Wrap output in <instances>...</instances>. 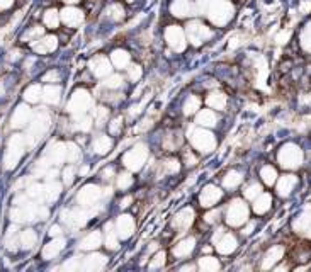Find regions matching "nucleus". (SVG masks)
<instances>
[{
	"label": "nucleus",
	"instance_id": "nucleus-1",
	"mask_svg": "<svg viewBox=\"0 0 311 272\" xmlns=\"http://www.w3.org/2000/svg\"><path fill=\"white\" fill-rule=\"evenodd\" d=\"M197 12L206 16V19L215 28H225L235 17V4L232 0H195Z\"/></svg>",
	"mask_w": 311,
	"mask_h": 272
},
{
	"label": "nucleus",
	"instance_id": "nucleus-2",
	"mask_svg": "<svg viewBox=\"0 0 311 272\" xmlns=\"http://www.w3.org/2000/svg\"><path fill=\"white\" fill-rule=\"evenodd\" d=\"M184 29H185V34H187V41L190 44H194V46H202V44H206L213 38L211 26L204 24L202 21H197V19L189 21Z\"/></svg>",
	"mask_w": 311,
	"mask_h": 272
},
{
	"label": "nucleus",
	"instance_id": "nucleus-3",
	"mask_svg": "<svg viewBox=\"0 0 311 272\" xmlns=\"http://www.w3.org/2000/svg\"><path fill=\"white\" fill-rule=\"evenodd\" d=\"M163 38H165L168 48L177 53H182L187 48V34H185V29L179 24L167 26L165 33H163Z\"/></svg>",
	"mask_w": 311,
	"mask_h": 272
},
{
	"label": "nucleus",
	"instance_id": "nucleus-4",
	"mask_svg": "<svg viewBox=\"0 0 311 272\" xmlns=\"http://www.w3.org/2000/svg\"><path fill=\"white\" fill-rule=\"evenodd\" d=\"M24 145H26V138L22 135H14L9 141L7 151H6V168H14L17 162L21 160L22 153H24Z\"/></svg>",
	"mask_w": 311,
	"mask_h": 272
},
{
	"label": "nucleus",
	"instance_id": "nucleus-5",
	"mask_svg": "<svg viewBox=\"0 0 311 272\" xmlns=\"http://www.w3.org/2000/svg\"><path fill=\"white\" fill-rule=\"evenodd\" d=\"M189 136L192 146L197 151H201V153H210V151L216 148L215 136L210 131H206V129H192Z\"/></svg>",
	"mask_w": 311,
	"mask_h": 272
},
{
	"label": "nucleus",
	"instance_id": "nucleus-6",
	"mask_svg": "<svg viewBox=\"0 0 311 272\" xmlns=\"http://www.w3.org/2000/svg\"><path fill=\"white\" fill-rule=\"evenodd\" d=\"M248 208L242 199H235L226 208V223L230 226H242L247 221Z\"/></svg>",
	"mask_w": 311,
	"mask_h": 272
},
{
	"label": "nucleus",
	"instance_id": "nucleus-7",
	"mask_svg": "<svg viewBox=\"0 0 311 272\" xmlns=\"http://www.w3.org/2000/svg\"><path fill=\"white\" fill-rule=\"evenodd\" d=\"M146 157H148V148H146V145L138 143L136 146H133V148L124 155L123 162L130 170H140V168L143 167Z\"/></svg>",
	"mask_w": 311,
	"mask_h": 272
},
{
	"label": "nucleus",
	"instance_id": "nucleus-8",
	"mask_svg": "<svg viewBox=\"0 0 311 272\" xmlns=\"http://www.w3.org/2000/svg\"><path fill=\"white\" fill-rule=\"evenodd\" d=\"M60 19H61V24H65L66 28L77 29L85 22V12H83L80 7L65 6L60 11Z\"/></svg>",
	"mask_w": 311,
	"mask_h": 272
},
{
	"label": "nucleus",
	"instance_id": "nucleus-9",
	"mask_svg": "<svg viewBox=\"0 0 311 272\" xmlns=\"http://www.w3.org/2000/svg\"><path fill=\"white\" fill-rule=\"evenodd\" d=\"M48 126H50V118L44 113H39L29 124V131H28V136H26V141H28L29 145H34L39 138L44 135Z\"/></svg>",
	"mask_w": 311,
	"mask_h": 272
},
{
	"label": "nucleus",
	"instance_id": "nucleus-10",
	"mask_svg": "<svg viewBox=\"0 0 311 272\" xmlns=\"http://www.w3.org/2000/svg\"><path fill=\"white\" fill-rule=\"evenodd\" d=\"M168 11L174 17L189 19V17L197 14V6H195V0H172Z\"/></svg>",
	"mask_w": 311,
	"mask_h": 272
},
{
	"label": "nucleus",
	"instance_id": "nucleus-11",
	"mask_svg": "<svg viewBox=\"0 0 311 272\" xmlns=\"http://www.w3.org/2000/svg\"><path fill=\"white\" fill-rule=\"evenodd\" d=\"M90 94H87L85 90H78L75 92L72 96V99H70V104H68V111L70 113H73L77 118L80 116H85L87 109L90 108Z\"/></svg>",
	"mask_w": 311,
	"mask_h": 272
},
{
	"label": "nucleus",
	"instance_id": "nucleus-12",
	"mask_svg": "<svg viewBox=\"0 0 311 272\" xmlns=\"http://www.w3.org/2000/svg\"><path fill=\"white\" fill-rule=\"evenodd\" d=\"M100 198H102V189L94 184L85 186L78 193V203L82 204V206H94Z\"/></svg>",
	"mask_w": 311,
	"mask_h": 272
},
{
	"label": "nucleus",
	"instance_id": "nucleus-13",
	"mask_svg": "<svg viewBox=\"0 0 311 272\" xmlns=\"http://www.w3.org/2000/svg\"><path fill=\"white\" fill-rule=\"evenodd\" d=\"M58 48V38L55 34H43L38 41H34L33 50L39 53V55H48V53H53Z\"/></svg>",
	"mask_w": 311,
	"mask_h": 272
},
{
	"label": "nucleus",
	"instance_id": "nucleus-14",
	"mask_svg": "<svg viewBox=\"0 0 311 272\" xmlns=\"http://www.w3.org/2000/svg\"><path fill=\"white\" fill-rule=\"evenodd\" d=\"M114 228H116V233L119 238H130V236L135 233V220H133V216L130 215H121L114 223Z\"/></svg>",
	"mask_w": 311,
	"mask_h": 272
},
{
	"label": "nucleus",
	"instance_id": "nucleus-15",
	"mask_svg": "<svg viewBox=\"0 0 311 272\" xmlns=\"http://www.w3.org/2000/svg\"><path fill=\"white\" fill-rule=\"evenodd\" d=\"M90 72L97 75L99 78H104L111 75V61L104 56H95L90 60Z\"/></svg>",
	"mask_w": 311,
	"mask_h": 272
},
{
	"label": "nucleus",
	"instance_id": "nucleus-16",
	"mask_svg": "<svg viewBox=\"0 0 311 272\" xmlns=\"http://www.w3.org/2000/svg\"><path fill=\"white\" fill-rule=\"evenodd\" d=\"M221 198H223V191L218 189L216 186H206L201 193V204L202 206H215Z\"/></svg>",
	"mask_w": 311,
	"mask_h": 272
},
{
	"label": "nucleus",
	"instance_id": "nucleus-17",
	"mask_svg": "<svg viewBox=\"0 0 311 272\" xmlns=\"http://www.w3.org/2000/svg\"><path fill=\"white\" fill-rule=\"evenodd\" d=\"M111 63H113V66H116L118 70H126L131 63V55L126 50H123V48H116L111 53Z\"/></svg>",
	"mask_w": 311,
	"mask_h": 272
},
{
	"label": "nucleus",
	"instance_id": "nucleus-18",
	"mask_svg": "<svg viewBox=\"0 0 311 272\" xmlns=\"http://www.w3.org/2000/svg\"><path fill=\"white\" fill-rule=\"evenodd\" d=\"M194 221V211L190 208L182 209L180 213H177L174 221H172V226L177 230H187Z\"/></svg>",
	"mask_w": 311,
	"mask_h": 272
},
{
	"label": "nucleus",
	"instance_id": "nucleus-19",
	"mask_svg": "<svg viewBox=\"0 0 311 272\" xmlns=\"http://www.w3.org/2000/svg\"><path fill=\"white\" fill-rule=\"evenodd\" d=\"M215 243H216L218 252L225 253V255H230V253L235 252V248H237V238H235L232 233H223Z\"/></svg>",
	"mask_w": 311,
	"mask_h": 272
},
{
	"label": "nucleus",
	"instance_id": "nucleus-20",
	"mask_svg": "<svg viewBox=\"0 0 311 272\" xmlns=\"http://www.w3.org/2000/svg\"><path fill=\"white\" fill-rule=\"evenodd\" d=\"M102 238H104L102 231L99 230L90 231V233L80 242V248H82V250H95V248H99L102 245Z\"/></svg>",
	"mask_w": 311,
	"mask_h": 272
},
{
	"label": "nucleus",
	"instance_id": "nucleus-21",
	"mask_svg": "<svg viewBox=\"0 0 311 272\" xmlns=\"http://www.w3.org/2000/svg\"><path fill=\"white\" fill-rule=\"evenodd\" d=\"M102 14H104L106 19H109L111 22H119L121 19H124L126 12H124V7L119 2H111L109 6L104 9Z\"/></svg>",
	"mask_w": 311,
	"mask_h": 272
},
{
	"label": "nucleus",
	"instance_id": "nucleus-22",
	"mask_svg": "<svg viewBox=\"0 0 311 272\" xmlns=\"http://www.w3.org/2000/svg\"><path fill=\"white\" fill-rule=\"evenodd\" d=\"M195 248V238H192V236H189V238L182 240V242H179L174 247V255L179 257V258H184V257H189L190 253L194 252Z\"/></svg>",
	"mask_w": 311,
	"mask_h": 272
},
{
	"label": "nucleus",
	"instance_id": "nucleus-23",
	"mask_svg": "<svg viewBox=\"0 0 311 272\" xmlns=\"http://www.w3.org/2000/svg\"><path fill=\"white\" fill-rule=\"evenodd\" d=\"M43 24H44V28H48V29H56V28H58V26L61 24L58 9H55V7L46 9V11H44V14H43Z\"/></svg>",
	"mask_w": 311,
	"mask_h": 272
},
{
	"label": "nucleus",
	"instance_id": "nucleus-24",
	"mask_svg": "<svg viewBox=\"0 0 311 272\" xmlns=\"http://www.w3.org/2000/svg\"><path fill=\"white\" fill-rule=\"evenodd\" d=\"M63 247H65V240L63 238H55L53 242H50L46 247L43 248V257L46 258V260L55 258L61 250H63Z\"/></svg>",
	"mask_w": 311,
	"mask_h": 272
},
{
	"label": "nucleus",
	"instance_id": "nucleus-25",
	"mask_svg": "<svg viewBox=\"0 0 311 272\" xmlns=\"http://www.w3.org/2000/svg\"><path fill=\"white\" fill-rule=\"evenodd\" d=\"M31 119V109L28 106H19L14 111V116H12V126L14 128H21L24 126L26 123H29Z\"/></svg>",
	"mask_w": 311,
	"mask_h": 272
},
{
	"label": "nucleus",
	"instance_id": "nucleus-26",
	"mask_svg": "<svg viewBox=\"0 0 311 272\" xmlns=\"http://www.w3.org/2000/svg\"><path fill=\"white\" fill-rule=\"evenodd\" d=\"M102 235H104V245L106 247H108L109 250H116L118 248V233H116V228H114L113 223H108V225H106Z\"/></svg>",
	"mask_w": 311,
	"mask_h": 272
},
{
	"label": "nucleus",
	"instance_id": "nucleus-27",
	"mask_svg": "<svg viewBox=\"0 0 311 272\" xmlns=\"http://www.w3.org/2000/svg\"><path fill=\"white\" fill-rule=\"evenodd\" d=\"M106 262H108V258H106L104 255H100V253H94V255L87 257L85 260H83L82 267L85 270H99L106 265Z\"/></svg>",
	"mask_w": 311,
	"mask_h": 272
},
{
	"label": "nucleus",
	"instance_id": "nucleus-28",
	"mask_svg": "<svg viewBox=\"0 0 311 272\" xmlns=\"http://www.w3.org/2000/svg\"><path fill=\"white\" fill-rule=\"evenodd\" d=\"M195 123L201 126H215L216 124V114L211 109H202L195 116Z\"/></svg>",
	"mask_w": 311,
	"mask_h": 272
},
{
	"label": "nucleus",
	"instance_id": "nucleus-29",
	"mask_svg": "<svg viewBox=\"0 0 311 272\" xmlns=\"http://www.w3.org/2000/svg\"><path fill=\"white\" fill-rule=\"evenodd\" d=\"M60 97H61V88L60 87H55V85H50L43 90V97L41 99L48 104H58L60 102Z\"/></svg>",
	"mask_w": 311,
	"mask_h": 272
},
{
	"label": "nucleus",
	"instance_id": "nucleus-30",
	"mask_svg": "<svg viewBox=\"0 0 311 272\" xmlns=\"http://www.w3.org/2000/svg\"><path fill=\"white\" fill-rule=\"evenodd\" d=\"M270 204H272V198L269 194H259V199L253 203V211L259 213V215H264L265 211L270 209Z\"/></svg>",
	"mask_w": 311,
	"mask_h": 272
},
{
	"label": "nucleus",
	"instance_id": "nucleus-31",
	"mask_svg": "<svg viewBox=\"0 0 311 272\" xmlns=\"http://www.w3.org/2000/svg\"><path fill=\"white\" fill-rule=\"evenodd\" d=\"M60 193H61V184H58V182L50 180L46 186H44V199L50 201V203L58 199Z\"/></svg>",
	"mask_w": 311,
	"mask_h": 272
},
{
	"label": "nucleus",
	"instance_id": "nucleus-32",
	"mask_svg": "<svg viewBox=\"0 0 311 272\" xmlns=\"http://www.w3.org/2000/svg\"><path fill=\"white\" fill-rule=\"evenodd\" d=\"M208 104H210L211 109L223 111L226 106V96L221 92H211L210 97H208Z\"/></svg>",
	"mask_w": 311,
	"mask_h": 272
},
{
	"label": "nucleus",
	"instance_id": "nucleus-33",
	"mask_svg": "<svg viewBox=\"0 0 311 272\" xmlns=\"http://www.w3.org/2000/svg\"><path fill=\"white\" fill-rule=\"evenodd\" d=\"M111 146H113V140H111L109 136L102 135V136H97L95 141H94V150L97 153H102L106 155L108 151L111 150Z\"/></svg>",
	"mask_w": 311,
	"mask_h": 272
},
{
	"label": "nucleus",
	"instance_id": "nucleus-34",
	"mask_svg": "<svg viewBox=\"0 0 311 272\" xmlns=\"http://www.w3.org/2000/svg\"><path fill=\"white\" fill-rule=\"evenodd\" d=\"M36 240H38V236L33 230H26L19 235V243L24 248H33L34 245H36Z\"/></svg>",
	"mask_w": 311,
	"mask_h": 272
},
{
	"label": "nucleus",
	"instance_id": "nucleus-35",
	"mask_svg": "<svg viewBox=\"0 0 311 272\" xmlns=\"http://www.w3.org/2000/svg\"><path fill=\"white\" fill-rule=\"evenodd\" d=\"M240 182H242V173L237 172V170H232V172H228L225 175V179H223V186L226 187V189H235Z\"/></svg>",
	"mask_w": 311,
	"mask_h": 272
},
{
	"label": "nucleus",
	"instance_id": "nucleus-36",
	"mask_svg": "<svg viewBox=\"0 0 311 272\" xmlns=\"http://www.w3.org/2000/svg\"><path fill=\"white\" fill-rule=\"evenodd\" d=\"M43 34H44V28H41V26H33V28H29L26 31L22 39H24V41H38Z\"/></svg>",
	"mask_w": 311,
	"mask_h": 272
},
{
	"label": "nucleus",
	"instance_id": "nucleus-37",
	"mask_svg": "<svg viewBox=\"0 0 311 272\" xmlns=\"http://www.w3.org/2000/svg\"><path fill=\"white\" fill-rule=\"evenodd\" d=\"M43 97V90L39 85H31L28 90L24 92V99L28 102H38Z\"/></svg>",
	"mask_w": 311,
	"mask_h": 272
},
{
	"label": "nucleus",
	"instance_id": "nucleus-38",
	"mask_svg": "<svg viewBox=\"0 0 311 272\" xmlns=\"http://www.w3.org/2000/svg\"><path fill=\"white\" fill-rule=\"evenodd\" d=\"M199 269L201 270H218L220 269V262L213 257H202L199 260Z\"/></svg>",
	"mask_w": 311,
	"mask_h": 272
},
{
	"label": "nucleus",
	"instance_id": "nucleus-39",
	"mask_svg": "<svg viewBox=\"0 0 311 272\" xmlns=\"http://www.w3.org/2000/svg\"><path fill=\"white\" fill-rule=\"evenodd\" d=\"M102 85H104L106 88H111V90L119 88L123 85V77L121 75H108V78L102 82Z\"/></svg>",
	"mask_w": 311,
	"mask_h": 272
},
{
	"label": "nucleus",
	"instance_id": "nucleus-40",
	"mask_svg": "<svg viewBox=\"0 0 311 272\" xmlns=\"http://www.w3.org/2000/svg\"><path fill=\"white\" fill-rule=\"evenodd\" d=\"M133 184V177H131V173L130 172H123V173H119V175L116 177V186H118V189H128Z\"/></svg>",
	"mask_w": 311,
	"mask_h": 272
},
{
	"label": "nucleus",
	"instance_id": "nucleus-41",
	"mask_svg": "<svg viewBox=\"0 0 311 272\" xmlns=\"http://www.w3.org/2000/svg\"><path fill=\"white\" fill-rule=\"evenodd\" d=\"M26 194L36 201H41V199H44V187L39 186V184H31L28 187V193Z\"/></svg>",
	"mask_w": 311,
	"mask_h": 272
},
{
	"label": "nucleus",
	"instance_id": "nucleus-42",
	"mask_svg": "<svg viewBox=\"0 0 311 272\" xmlns=\"http://www.w3.org/2000/svg\"><path fill=\"white\" fill-rule=\"evenodd\" d=\"M199 104H201V99H199L197 96H190L189 99L185 101V104H184L185 114H192V113H195V111L199 109Z\"/></svg>",
	"mask_w": 311,
	"mask_h": 272
},
{
	"label": "nucleus",
	"instance_id": "nucleus-43",
	"mask_svg": "<svg viewBox=\"0 0 311 272\" xmlns=\"http://www.w3.org/2000/svg\"><path fill=\"white\" fill-rule=\"evenodd\" d=\"M163 170H165V173H177L180 170V163L177 162L175 158H168L165 160V162L162 163Z\"/></svg>",
	"mask_w": 311,
	"mask_h": 272
},
{
	"label": "nucleus",
	"instance_id": "nucleus-44",
	"mask_svg": "<svg viewBox=\"0 0 311 272\" xmlns=\"http://www.w3.org/2000/svg\"><path fill=\"white\" fill-rule=\"evenodd\" d=\"M260 175H262V180H264L265 184H272V182L275 180V177H277V175H275V170H274L272 167H269V165L262 168Z\"/></svg>",
	"mask_w": 311,
	"mask_h": 272
},
{
	"label": "nucleus",
	"instance_id": "nucleus-45",
	"mask_svg": "<svg viewBox=\"0 0 311 272\" xmlns=\"http://www.w3.org/2000/svg\"><path fill=\"white\" fill-rule=\"evenodd\" d=\"M128 78L131 80V82H138L141 77V73H143V68H141L140 65H131V66H128Z\"/></svg>",
	"mask_w": 311,
	"mask_h": 272
},
{
	"label": "nucleus",
	"instance_id": "nucleus-46",
	"mask_svg": "<svg viewBox=\"0 0 311 272\" xmlns=\"http://www.w3.org/2000/svg\"><path fill=\"white\" fill-rule=\"evenodd\" d=\"M165 252H158L155 253L152 258V264H150V269H160V267L165 265Z\"/></svg>",
	"mask_w": 311,
	"mask_h": 272
},
{
	"label": "nucleus",
	"instance_id": "nucleus-47",
	"mask_svg": "<svg viewBox=\"0 0 311 272\" xmlns=\"http://www.w3.org/2000/svg\"><path fill=\"white\" fill-rule=\"evenodd\" d=\"M73 177H75V167L73 165H68L63 170V182L66 186H70L73 182Z\"/></svg>",
	"mask_w": 311,
	"mask_h": 272
},
{
	"label": "nucleus",
	"instance_id": "nucleus-48",
	"mask_svg": "<svg viewBox=\"0 0 311 272\" xmlns=\"http://www.w3.org/2000/svg\"><path fill=\"white\" fill-rule=\"evenodd\" d=\"M259 194H260V186L259 184H250V186L245 187V196L248 199L255 198V196H259Z\"/></svg>",
	"mask_w": 311,
	"mask_h": 272
},
{
	"label": "nucleus",
	"instance_id": "nucleus-49",
	"mask_svg": "<svg viewBox=\"0 0 311 272\" xmlns=\"http://www.w3.org/2000/svg\"><path fill=\"white\" fill-rule=\"evenodd\" d=\"M43 82H50V83L60 82V72H58V70H51V72H48L43 77Z\"/></svg>",
	"mask_w": 311,
	"mask_h": 272
},
{
	"label": "nucleus",
	"instance_id": "nucleus-50",
	"mask_svg": "<svg viewBox=\"0 0 311 272\" xmlns=\"http://www.w3.org/2000/svg\"><path fill=\"white\" fill-rule=\"evenodd\" d=\"M121 128H123V119L121 118H118V119H113V121H111V135H119V133H121Z\"/></svg>",
	"mask_w": 311,
	"mask_h": 272
},
{
	"label": "nucleus",
	"instance_id": "nucleus-51",
	"mask_svg": "<svg viewBox=\"0 0 311 272\" xmlns=\"http://www.w3.org/2000/svg\"><path fill=\"white\" fill-rule=\"evenodd\" d=\"M184 155H185L184 163L187 165V167H192V165L197 163V157H194L192 151H190V150H184Z\"/></svg>",
	"mask_w": 311,
	"mask_h": 272
},
{
	"label": "nucleus",
	"instance_id": "nucleus-52",
	"mask_svg": "<svg viewBox=\"0 0 311 272\" xmlns=\"http://www.w3.org/2000/svg\"><path fill=\"white\" fill-rule=\"evenodd\" d=\"M108 116H109V113H108V109L106 108H99L97 109V124H104L106 121H108Z\"/></svg>",
	"mask_w": 311,
	"mask_h": 272
},
{
	"label": "nucleus",
	"instance_id": "nucleus-53",
	"mask_svg": "<svg viewBox=\"0 0 311 272\" xmlns=\"http://www.w3.org/2000/svg\"><path fill=\"white\" fill-rule=\"evenodd\" d=\"M218 216H220V209H215V211L208 213V215L204 216V220H206V223H211V225H213V223L220 221V218H218Z\"/></svg>",
	"mask_w": 311,
	"mask_h": 272
},
{
	"label": "nucleus",
	"instance_id": "nucleus-54",
	"mask_svg": "<svg viewBox=\"0 0 311 272\" xmlns=\"http://www.w3.org/2000/svg\"><path fill=\"white\" fill-rule=\"evenodd\" d=\"M12 6H14V0H0V11H6Z\"/></svg>",
	"mask_w": 311,
	"mask_h": 272
},
{
	"label": "nucleus",
	"instance_id": "nucleus-55",
	"mask_svg": "<svg viewBox=\"0 0 311 272\" xmlns=\"http://www.w3.org/2000/svg\"><path fill=\"white\" fill-rule=\"evenodd\" d=\"M60 233H61L60 226H51V230H50V235H51V236H58Z\"/></svg>",
	"mask_w": 311,
	"mask_h": 272
},
{
	"label": "nucleus",
	"instance_id": "nucleus-56",
	"mask_svg": "<svg viewBox=\"0 0 311 272\" xmlns=\"http://www.w3.org/2000/svg\"><path fill=\"white\" fill-rule=\"evenodd\" d=\"M182 270H195V265H182Z\"/></svg>",
	"mask_w": 311,
	"mask_h": 272
},
{
	"label": "nucleus",
	"instance_id": "nucleus-57",
	"mask_svg": "<svg viewBox=\"0 0 311 272\" xmlns=\"http://www.w3.org/2000/svg\"><path fill=\"white\" fill-rule=\"evenodd\" d=\"M124 2H126V4H133L135 0H124Z\"/></svg>",
	"mask_w": 311,
	"mask_h": 272
},
{
	"label": "nucleus",
	"instance_id": "nucleus-58",
	"mask_svg": "<svg viewBox=\"0 0 311 272\" xmlns=\"http://www.w3.org/2000/svg\"><path fill=\"white\" fill-rule=\"evenodd\" d=\"M63 2H70V4H72V2H77V0H63Z\"/></svg>",
	"mask_w": 311,
	"mask_h": 272
}]
</instances>
